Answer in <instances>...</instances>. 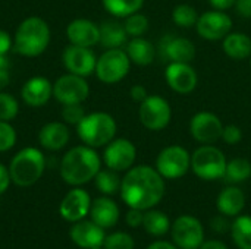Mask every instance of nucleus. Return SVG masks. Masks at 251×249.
<instances>
[{
  "label": "nucleus",
  "mask_w": 251,
  "mask_h": 249,
  "mask_svg": "<svg viewBox=\"0 0 251 249\" xmlns=\"http://www.w3.org/2000/svg\"><path fill=\"white\" fill-rule=\"evenodd\" d=\"M221 139H224V142L228 145H235L243 139V131L237 125H226L224 126Z\"/></svg>",
  "instance_id": "39"
},
{
  "label": "nucleus",
  "mask_w": 251,
  "mask_h": 249,
  "mask_svg": "<svg viewBox=\"0 0 251 249\" xmlns=\"http://www.w3.org/2000/svg\"><path fill=\"white\" fill-rule=\"evenodd\" d=\"M226 157L213 144H206L197 148L191 156V169L203 181L222 179L226 170Z\"/></svg>",
  "instance_id": "6"
},
{
  "label": "nucleus",
  "mask_w": 251,
  "mask_h": 249,
  "mask_svg": "<svg viewBox=\"0 0 251 249\" xmlns=\"http://www.w3.org/2000/svg\"><path fill=\"white\" fill-rule=\"evenodd\" d=\"M21 95L28 106L41 107L53 95V85L44 76H34L24 84L21 90Z\"/></svg>",
  "instance_id": "21"
},
{
  "label": "nucleus",
  "mask_w": 251,
  "mask_h": 249,
  "mask_svg": "<svg viewBox=\"0 0 251 249\" xmlns=\"http://www.w3.org/2000/svg\"><path fill=\"white\" fill-rule=\"evenodd\" d=\"M159 51L165 60L190 63L196 57V45L191 40L178 35H165L160 41Z\"/></svg>",
  "instance_id": "17"
},
{
  "label": "nucleus",
  "mask_w": 251,
  "mask_h": 249,
  "mask_svg": "<svg viewBox=\"0 0 251 249\" xmlns=\"http://www.w3.org/2000/svg\"><path fill=\"white\" fill-rule=\"evenodd\" d=\"M100 44L106 48H121L128 38L124 23L118 21H106L100 26Z\"/></svg>",
  "instance_id": "27"
},
{
  "label": "nucleus",
  "mask_w": 251,
  "mask_h": 249,
  "mask_svg": "<svg viewBox=\"0 0 251 249\" xmlns=\"http://www.w3.org/2000/svg\"><path fill=\"white\" fill-rule=\"evenodd\" d=\"M172 239L181 249H199L204 242V230L199 219L179 216L172 225Z\"/></svg>",
  "instance_id": "11"
},
{
  "label": "nucleus",
  "mask_w": 251,
  "mask_h": 249,
  "mask_svg": "<svg viewBox=\"0 0 251 249\" xmlns=\"http://www.w3.org/2000/svg\"><path fill=\"white\" fill-rule=\"evenodd\" d=\"M235 9L243 18H251V0H237Z\"/></svg>",
  "instance_id": "43"
},
{
  "label": "nucleus",
  "mask_w": 251,
  "mask_h": 249,
  "mask_svg": "<svg viewBox=\"0 0 251 249\" xmlns=\"http://www.w3.org/2000/svg\"><path fill=\"white\" fill-rule=\"evenodd\" d=\"M104 238V229L96 225L93 220H79L71 229V239L79 248L91 249L103 247Z\"/></svg>",
  "instance_id": "19"
},
{
  "label": "nucleus",
  "mask_w": 251,
  "mask_h": 249,
  "mask_svg": "<svg viewBox=\"0 0 251 249\" xmlns=\"http://www.w3.org/2000/svg\"><path fill=\"white\" fill-rule=\"evenodd\" d=\"M71 44L81 47H93L100 41V28L88 19H75L66 28Z\"/></svg>",
  "instance_id": "20"
},
{
  "label": "nucleus",
  "mask_w": 251,
  "mask_h": 249,
  "mask_svg": "<svg viewBox=\"0 0 251 249\" xmlns=\"http://www.w3.org/2000/svg\"><path fill=\"white\" fill-rule=\"evenodd\" d=\"M90 94V87L85 78L74 73L60 76L53 84V97L63 106L66 104H81L87 100Z\"/></svg>",
  "instance_id": "10"
},
{
  "label": "nucleus",
  "mask_w": 251,
  "mask_h": 249,
  "mask_svg": "<svg viewBox=\"0 0 251 249\" xmlns=\"http://www.w3.org/2000/svg\"><path fill=\"white\" fill-rule=\"evenodd\" d=\"M197 19H199V13L196 7H193L191 4L182 3V4L175 6V9L172 10V21L181 28L196 26Z\"/></svg>",
  "instance_id": "33"
},
{
  "label": "nucleus",
  "mask_w": 251,
  "mask_h": 249,
  "mask_svg": "<svg viewBox=\"0 0 251 249\" xmlns=\"http://www.w3.org/2000/svg\"><path fill=\"white\" fill-rule=\"evenodd\" d=\"M199 249H228V247L222 242V241H207V242H203L201 247Z\"/></svg>",
  "instance_id": "47"
},
{
  "label": "nucleus",
  "mask_w": 251,
  "mask_h": 249,
  "mask_svg": "<svg viewBox=\"0 0 251 249\" xmlns=\"http://www.w3.org/2000/svg\"><path fill=\"white\" fill-rule=\"evenodd\" d=\"M63 65L69 70V73L79 75L82 78L90 76L96 70V54L90 47H81V45H68L62 54Z\"/></svg>",
  "instance_id": "16"
},
{
  "label": "nucleus",
  "mask_w": 251,
  "mask_h": 249,
  "mask_svg": "<svg viewBox=\"0 0 251 249\" xmlns=\"http://www.w3.org/2000/svg\"><path fill=\"white\" fill-rule=\"evenodd\" d=\"M90 216L96 225L103 229H109L113 227L119 220V207L113 200L107 197H100L93 201Z\"/></svg>",
  "instance_id": "22"
},
{
  "label": "nucleus",
  "mask_w": 251,
  "mask_h": 249,
  "mask_svg": "<svg viewBox=\"0 0 251 249\" xmlns=\"http://www.w3.org/2000/svg\"><path fill=\"white\" fill-rule=\"evenodd\" d=\"M9 69H10L9 59L6 57V54L4 56H0V72H7Z\"/></svg>",
  "instance_id": "50"
},
{
  "label": "nucleus",
  "mask_w": 251,
  "mask_h": 249,
  "mask_svg": "<svg viewBox=\"0 0 251 249\" xmlns=\"http://www.w3.org/2000/svg\"><path fill=\"white\" fill-rule=\"evenodd\" d=\"M16 142V132L9 122L0 120V153L10 150Z\"/></svg>",
  "instance_id": "37"
},
{
  "label": "nucleus",
  "mask_w": 251,
  "mask_h": 249,
  "mask_svg": "<svg viewBox=\"0 0 251 249\" xmlns=\"http://www.w3.org/2000/svg\"><path fill=\"white\" fill-rule=\"evenodd\" d=\"M10 47H12L10 35H9L6 31L0 29V56H4V54L9 51Z\"/></svg>",
  "instance_id": "44"
},
{
  "label": "nucleus",
  "mask_w": 251,
  "mask_h": 249,
  "mask_svg": "<svg viewBox=\"0 0 251 249\" xmlns=\"http://www.w3.org/2000/svg\"><path fill=\"white\" fill-rule=\"evenodd\" d=\"M85 116V110L81 104H66L62 109V117L65 123L69 125H78Z\"/></svg>",
  "instance_id": "38"
},
{
  "label": "nucleus",
  "mask_w": 251,
  "mask_h": 249,
  "mask_svg": "<svg viewBox=\"0 0 251 249\" xmlns=\"http://www.w3.org/2000/svg\"><path fill=\"white\" fill-rule=\"evenodd\" d=\"M216 204L218 210L225 217H237L246 205V197L240 188L228 186L219 194Z\"/></svg>",
  "instance_id": "24"
},
{
  "label": "nucleus",
  "mask_w": 251,
  "mask_h": 249,
  "mask_svg": "<svg viewBox=\"0 0 251 249\" xmlns=\"http://www.w3.org/2000/svg\"><path fill=\"white\" fill-rule=\"evenodd\" d=\"M250 66H251V60H250Z\"/></svg>",
  "instance_id": "52"
},
{
  "label": "nucleus",
  "mask_w": 251,
  "mask_h": 249,
  "mask_svg": "<svg viewBox=\"0 0 251 249\" xmlns=\"http://www.w3.org/2000/svg\"><path fill=\"white\" fill-rule=\"evenodd\" d=\"M50 43V28L38 16H29L22 21L15 32L13 48L25 57H35L46 51Z\"/></svg>",
  "instance_id": "3"
},
{
  "label": "nucleus",
  "mask_w": 251,
  "mask_h": 249,
  "mask_svg": "<svg viewBox=\"0 0 251 249\" xmlns=\"http://www.w3.org/2000/svg\"><path fill=\"white\" fill-rule=\"evenodd\" d=\"M125 31L131 37H141L149 31V18L143 13H132L125 18Z\"/></svg>",
  "instance_id": "34"
},
{
  "label": "nucleus",
  "mask_w": 251,
  "mask_h": 249,
  "mask_svg": "<svg viewBox=\"0 0 251 249\" xmlns=\"http://www.w3.org/2000/svg\"><path fill=\"white\" fill-rule=\"evenodd\" d=\"M9 81H10L9 70H7V72H0V90L6 88V87L9 85Z\"/></svg>",
  "instance_id": "49"
},
{
  "label": "nucleus",
  "mask_w": 251,
  "mask_h": 249,
  "mask_svg": "<svg viewBox=\"0 0 251 249\" xmlns=\"http://www.w3.org/2000/svg\"><path fill=\"white\" fill-rule=\"evenodd\" d=\"M224 53L234 60L251 57V38L244 32H229L222 40Z\"/></svg>",
  "instance_id": "26"
},
{
  "label": "nucleus",
  "mask_w": 251,
  "mask_h": 249,
  "mask_svg": "<svg viewBox=\"0 0 251 249\" xmlns=\"http://www.w3.org/2000/svg\"><path fill=\"white\" fill-rule=\"evenodd\" d=\"M101 160L96 150L88 145H78L69 150L60 161V176L72 186H79L100 172Z\"/></svg>",
  "instance_id": "2"
},
{
  "label": "nucleus",
  "mask_w": 251,
  "mask_h": 249,
  "mask_svg": "<svg viewBox=\"0 0 251 249\" xmlns=\"http://www.w3.org/2000/svg\"><path fill=\"white\" fill-rule=\"evenodd\" d=\"M137 158V148L135 145L125 138L112 139L103 154V160L107 166V169H112L115 172H125L129 170Z\"/></svg>",
  "instance_id": "14"
},
{
  "label": "nucleus",
  "mask_w": 251,
  "mask_h": 249,
  "mask_svg": "<svg viewBox=\"0 0 251 249\" xmlns=\"http://www.w3.org/2000/svg\"><path fill=\"white\" fill-rule=\"evenodd\" d=\"M129 94H131V98H132L134 101H137V103H143V101L149 97L146 87H143V85H140V84H138V85L131 87Z\"/></svg>",
  "instance_id": "41"
},
{
  "label": "nucleus",
  "mask_w": 251,
  "mask_h": 249,
  "mask_svg": "<svg viewBox=\"0 0 251 249\" xmlns=\"http://www.w3.org/2000/svg\"><path fill=\"white\" fill-rule=\"evenodd\" d=\"M141 125L149 131L165 129L172 119L171 104L160 95H149L143 103H140L138 110Z\"/></svg>",
  "instance_id": "9"
},
{
  "label": "nucleus",
  "mask_w": 251,
  "mask_h": 249,
  "mask_svg": "<svg viewBox=\"0 0 251 249\" xmlns=\"http://www.w3.org/2000/svg\"><path fill=\"white\" fill-rule=\"evenodd\" d=\"M224 125L212 112H199L190 120V134L201 145L213 144L221 139Z\"/></svg>",
  "instance_id": "13"
},
{
  "label": "nucleus",
  "mask_w": 251,
  "mask_h": 249,
  "mask_svg": "<svg viewBox=\"0 0 251 249\" xmlns=\"http://www.w3.org/2000/svg\"><path fill=\"white\" fill-rule=\"evenodd\" d=\"M76 132L81 141L93 148L104 147L116 135L115 119L104 112H96L85 114L84 119L76 125Z\"/></svg>",
  "instance_id": "4"
},
{
  "label": "nucleus",
  "mask_w": 251,
  "mask_h": 249,
  "mask_svg": "<svg viewBox=\"0 0 251 249\" xmlns=\"http://www.w3.org/2000/svg\"><path fill=\"white\" fill-rule=\"evenodd\" d=\"M147 249H178V247L165 241H159V242H153L151 245H149Z\"/></svg>",
  "instance_id": "48"
},
{
  "label": "nucleus",
  "mask_w": 251,
  "mask_h": 249,
  "mask_svg": "<svg viewBox=\"0 0 251 249\" xmlns=\"http://www.w3.org/2000/svg\"><path fill=\"white\" fill-rule=\"evenodd\" d=\"M165 195L163 176L151 166L131 167L122 179L121 197L129 208L150 210Z\"/></svg>",
  "instance_id": "1"
},
{
  "label": "nucleus",
  "mask_w": 251,
  "mask_h": 249,
  "mask_svg": "<svg viewBox=\"0 0 251 249\" xmlns=\"http://www.w3.org/2000/svg\"><path fill=\"white\" fill-rule=\"evenodd\" d=\"M44 167L46 160L43 153L34 147H26L16 153L10 161V179L18 186H31L43 176Z\"/></svg>",
  "instance_id": "5"
},
{
  "label": "nucleus",
  "mask_w": 251,
  "mask_h": 249,
  "mask_svg": "<svg viewBox=\"0 0 251 249\" xmlns=\"http://www.w3.org/2000/svg\"><path fill=\"white\" fill-rule=\"evenodd\" d=\"M125 220H126V225L131 226V227L143 226L144 213H143V210H138V208H129V211L126 213Z\"/></svg>",
  "instance_id": "40"
},
{
  "label": "nucleus",
  "mask_w": 251,
  "mask_h": 249,
  "mask_svg": "<svg viewBox=\"0 0 251 249\" xmlns=\"http://www.w3.org/2000/svg\"><path fill=\"white\" fill-rule=\"evenodd\" d=\"M197 34L209 41L224 40L232 29V19L225 10H209L199 16L196 23Z\"/></svg>",
  "instance_id": "12"
},
{
  "label": "nucleus",
  "mask_w": 251,
  "mask_h": 249,
  "mask_svg": "<svg viewBox=\"0 0 251 249\" xmlns=\"http://www.w3.org/2000/svg\"><path fill=\"white\" fill-rule=\"evenodd\" d=\"M69 136L71 134H69L66 123L50 122L40 129L38 141L43 148L50 150V151H57V150H62L68 144Z\"/></svg>",
  "instance_id": "23"
},
{
  "label": "nucleus",
  "mask_w": 251,
  "mask_h": 249,
  "mask_svg": "<svg viewBox=\"0 0 251 249\" xmlns=\"http://www.w3.org/2000/svg\"><path fill=\"white\" fill-rule=\"evenodd\" d=\"M210 6L216 10H226L232 6H235L237 0H209Z\"/></svg>",
  "instance_id": "45"
},
{
  "label": "nucleus",
  "mask_w": 251,
  "mask_h": 249,
  "mask_svg": "<svg viewBox=\"0 0 251 249\" xmlns=\"http://www.w3.org/2000/svg\"><path fill=\"white\" fill-rule=\"evenodd\" d=\"M91 249H104V248H101V247H97V248H91Z\"/></svg>",
  "instance_id": "51"
},
{
  "label": "nucleus",
  "mask_w": 251,
  "mask_h": 249,
  "mask_svg": "<svg viewBox=\"0 0 251 249\" xmlns=\"http://www.w3.org/2000/svg\"><path fill=\"white\" fill-rule=\"evenodd\" d=\"M96 186L97 189L104 194V195H113L116 194L118 191H121V178L118 175V172L112 170V169H107V170H100L96 178Z\"/></svg>",
  "instance_id": "32"
},
{
  "label": "nucleus",
  "mask_w": 251,
  "mask_h": 249,
  "mask_svg": "<svg viewBox=\"0 0 251 249\" xmlns=\"http://www.w3.org/2000/svg\"><path fill=\"white\" fill-rule=\"evenodd\" d=\"M19 110V104L16 98L10 94L0 92V120L10 122L16 117Z\"/></svg>",
  "instance_id": "35"
},
{
  "label": "nucleus",
  "mask_w": 251,
  "mask_h": 249,
  "mask_svg": "<svg viewBox=\"0 0 251 249\" xmlns=\"http://www.w3.org/2000/svg\"><path fill=\"white\" fill-rule=\"evenodd\" d=\"M10 173H9V169H6L1 163H0V195L4 194L10 185Z\"/></svg>",
  "instance_id": "42"
},
{
  "label": "nucleus",
  "mask_w": 251,
  "mask_h": 249,
  "mask_svg": "<svg viewBox=\"0 0 251 249\" xmlns=\"http://www.w3.org/2000/svg\"><path fill=\"white\" fill-rule=\"evenodd\" d=\"M191 167V154L181 145L163 148L156 158V170L163 179H179Z\"/></svg>",
  "instance_id": "8"
},
{
  "label": "nucleus",
  "mask_w": 251,
  "mask_h": 249,
  "mask_svg": "<svg viewBox=\"0 0 251 249\" xmlns=\"http://www.w3.org/2000/svg\"><path fill=\"white\" fill-rule=\"evenodd\" d=\"M104 249H134V239L131 235L124 232H116L104 238Z\"/></svg>",
  "instance_id": "36"
},
{
  "label": "nucleus",
  "mask_w": 251,
  "mask_h": 249,
  "mask_svg": "<svg viewBox=\"0 0 251 249\" xmlns=\"http://www.w3.org/2000/svg\"><path fill=\"white\" fill-rule=\"evenodd\" d=\"M251 176V163L247 158H234L228 161L224 179L229 183H241Z\"/></svg>",
  "instance_id": "30"
},
{
  "label": "nucleus",
  "mask_w": 251,
  "mask_h": 249,
  "mask_svg": "<svg viewBox=\"0 0 251 249\" xmlns=\"http://www.w3.org/2000/svg\"><path fill=\"white\" fill-rule=\"evenodd\" d=\"M231 236L240 249H251V216H238L234 220Z\"/></svg>",
  "instance_id": "28"
},
{
  "label": "nucleus",
  "mask_w": 251,
  "mask_h": 249,
  "mask_svg": "<svg viewBox=\"0 0 251 249\" xmlns=\"http://www.w3.org/2000/svg\"><path fill=\"white\" fill-rule=\"evenodd\" d=\"M131 68L126 51L121 48H107L96 63V75L104 84H116L122 81Z\"/></svg>",
  "instance_id": "7"
},
{
  "label": "nucleus",
  "mask_w": 251,
  "mask_h": 249,
  "mask_svg": "<svg viewBox=\"0 0 251 249\" xmlns=\"http://www.w3.org/2000/svg\"><path fill=\"white\" fill-rule=\"evenodd\" d=\"M90 208H91V198L88 192L81 188H75L65 195V198L60 203L59 211L66 222L76 223L90 213Z\"/></svg>",
  "instance_id": "18"
},
{
  "label": "nucleus",
  "mask_w": 251,
  "mask_h": 249,
  "mask_svg": "<svg viewBox=\"0 0 251 249\" xmlns=\"http://www.w3.org/2000/svg\"><path fill=\"white\" fill-rule=\"evenodd\" d=\"M143 226L147 233H150L153 236H163L168 233L171 225H169V219L165 213L150 208L144 213Z\"/></svg>",
  "instance_id": "29"
},
{
  "label": "nucleus",
  "mask_w": 251,
  "mask_h": 249,
  "mask_svg": "<svg viewBox=\"0 0 251 249\" xmlns=\"http://www.w3.org/2000/svg\"><path fill=\"white\" fill-rule=\"evenodd\" d=\"M104 9L116 16V18H126L132 13L140 12L144 6V0H101Z\"/></svg>",
  "instance_id": "31"
},
{
  "label": "nucleus",
  "mask_w": 251,
  "mask_h": 249,
  "mask_svg": "<svg viewBox=\"0 0 251 249\" xmlns=\"http://www.w3.org/2000/svg\"><path fill=\"white\" fill-rule=\"evenodd\" d=\"M126 54L131 63L138 66H149L156 59V47L143 37H132L126 44Z\"/></svg>",
  "instance_id": "25"
},
{
  "label": "nucleus",
  "mask_w": 251,
  "mask_h": 249,
  "mask_svg": "<svg viewBox=\"0 0 251 249\" xmlns=\"http://www.w3.org/2000/svg\"><path fill=\"white\" fill-rule=\"evenodd\" d=\"M165 79L169 88L178 94H190L199 84L196 69L190 63L171 62L165 69Z\"/></svg>",
  "instance_id": "15"
},
{
  "label": "nucleus",
  "mask_w": 251,
  "mask_h": 249,
  "mask_svg": "<svg viewBox=\"0 0 251 249\" xmlns=\"http://www.w3.org/2000/svg\"><path fill=\"white\" fill-rule=\"evenodd\" d=\"M212 227H213L216 232L224 233L225 230H228L229 223L226 222V219H225V217H215V219L212 220Z\"/></svg>",
  "instance_id": "46"
}]
</instances>
